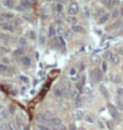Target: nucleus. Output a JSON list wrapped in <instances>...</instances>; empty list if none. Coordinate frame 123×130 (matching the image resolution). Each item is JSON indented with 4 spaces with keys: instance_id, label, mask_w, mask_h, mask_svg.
I'll list each match as a JSON object with an SVG mask.
<instances>
[{
    "instance_id": "25",
    "label": "nucleus",
    "mask_w": 123,
    "mask_h": 130,
    "mask_svg": "<svg viewBox=\"0 0 123 130\" xmlns=\"http://www.w3.org/2000/svg\"><path fill=\"white\" fill-rule=\"evenodd\" d=\"M3 4H4L6 8H9V9H12V8H14V4H12V1H11V0H4V1H3Z\"/></svg>"
},
{
    "instance_id": "34",
    "label": "nucleus",
    "mask_w": 123,
    "mask_h": 130,
    "mask_svg": "<svg viewBox=\"0 0 123 130\" xmlns=\"http://www.w3.org/2000/svg\"><path fill=\"white\" fill-rule=\"evenodd\" d=\"M19 43H20L21 46H27V40H26V39H22V37H21L20 40H19Z\"/></svg>"
},
{
    "instance_id": "51",
    "label": "nucleus",
    "mask_w": 123,
    "mask_h": 130,
    "mask_svg": "<svg viewBox=\"0 0 123 130\" xmlns=\"http://www.w3.org/2000/svg\"><path fill=\"white\" fill-rule=\"evenodd\" d=\"M117 4L118 5H123V0H117Z\"/></svg>"
},
{
    "instance_id": "50",
    "label": "nucleus",
    "mask_w": 123,
    "mask_h": 130,
    "mask_svg": "<svg viewBox=\"0 0 123 130\" xmlns=\"http://www.w3.org/2000/svg\"><path fill=\"white\" fill-rule=\"evenodd\" d=\"M119 30H121V31H123V20L121 21V25H119Z\"/></svg>"
},
{
    "instance_id": "17",
    "label": "nucleus",
    "mask_w": 123,
    "mask_h": 130,
    "mask_svg": "<svg viewBox=\"0 0 123 130\" xmlns=\"http://www.w3.org/2000/svg\"><path fill=\"white\" fill-rule=\"evenodd\" d=\"M85 120H86L87 123L94 124V123L96 121V118H95V115H94V114H87V115H85Z\"/></svg>"
},
{
    "instance_id": "2",
    "label": "nucleus",
    "mask_w": 123,
    "mask_h": 130,
    "mask_svg": "<svg viewBox=\"0 0 123 130\" xmlns=\"http://www.w3.org/2000/svg\"><path fill=\"white\" fill-rule=\"evenodd\" d=\"M90 76H91V79L95 83H99L102 79V71H100L99 68H94L91 71V73H90Z\"/></svg>"
},
{
    "instance_id": "14",
    "label": "nucleus",
    "mask_w": 123,
    "mask_h": 130,
    "mask_svg": "<svg viewBox=\"0 0 123 130\" xmlns=\"http://www.w3.org/2000/svg\"><path fill=\"white\" fill-rule=\"evenodd\" d=\"M111 63L112 64H119V62H121V58H119V56L118 55H112V57H111Z\"/></svg>"
},
{
    "instance_id": "31",
    "label": "nucleus",
    "mask_w": 123,
    "mask_h": 130,
    "mask_svg": "<svg viewBox=\"0 0 123 130\" xmlns=\"http://www.w3.org/2000/svg\"><path fill=\"white\" fill-rule=\"evenodd\" d=\"M68 22H70V24H73V25H74V24H76V19H75L73 15H70V16L68 18Z\"/></svg>"
},
{
    "instance_id": "53",
    "label": "nucleus",
    "mask_w": 123,
    "mask_h": 130,
    "mask_svg": "<svg viewBox=\"0 0 123 130\" xmlns=\"http://www.w3.org/2000/svg\"><path fill=\"white\" fill-rule=\"evenodd\" d=\"M119 11H121V14H123V6H122V9H121Z\"/></svg>"
},
{
    "instance_id": "41",
    "label": "nucleus",
    "mask_w": 123,
    "mask_h": 130,
    "mask_svg": "<svg viewBox=\"0 0 123 130\" xmlns=\"http://www.w3.org/2000/svg\"><path fill=\"white\" fill-rule=\"evenodd\" d=\"M101 70H102V72H106V71H107V64H106L105 62L101 64Z\"/></svg>"
},
{
    "instance_id": "47",
    "label": "nucleus",
    "mask_w": 123,
    "mask_h": 130,
    "mask_svg": "<svg viewBox=\"0 0 123 130\" xmlns=\"http://www.w3.org/2000/svg\"><path fill=\"white\" fill-rule=\"evenodd\" d=\"M117 92H118V94H119L121 97L123 95V89H122V88H118V89H117Z\"/></svg>"
},
{
    "instance_id": "40",
    "label": "nucleus",
    "mask_w": 123,
    "mask_h": 130,
    "mask_svg": "<svg viewBox=\"0 0 123 130\" xmlns=\"http://www.w3.org/2000/svg\"><path fill=\"white\" fill-rule=\"evenodd\" d=\"M10 58H9V57H3V63H5V64H8V63H9V62H10Z\"/></svg>"
},
{
    "instance_id": "46",
    "label": "nucleus",
    "mask_w": 123,
    "mask_h": 130,
    "mask_svg": "<svg viewBox=\"0 0 123 130\" xmlns=\"http://www.w3.org/2000/svg\"><path fill=\"white\" fill-rule=\"evenodd\" d=\"M20 79H21V80H23L25 83H28V79H27L26 77H22V76H21V77H20Z\"/></svg>"
},
{
    "instance_id": "15",
    "label": "nucleus",
    "mask_w": 123,
    "mask_h": 130,
    "mask_svg": "<svg viewBox=\"0 0 123 130\" xmlns=\"http://www.w3.org/2000/svg\"><path fill=\"white\" fill-rule=\"evenodd\" d=\"M91 62L94 66H99L100 63H101V60H100V57L99 56H96V55H94V56H91Z\"/></svg>"
},
{
    "instance_id": "6",
    "label": "nucleus",
    "mask_w": 123,
    "mask_h": 130,
    "mask_svg": "<svg viewBox=\"0 0 123 130\" xmlns=\"http://www.w3.org/2000/svg\"><path fill=\"white\" fill-rule=\"evenodd\" d=\"M51 125L53 126V129H54V128H60V126H63V123H61V120L59 119V118L53 117L51 120Z\"/></svg>"
},
{
    "instance_id": "42",
    "label": "nucleus",
    "mask_w": 123,
    "mask_h": 130,
    "mask_svg": "<svg viewBox=\"0 0 123 130\" xmlns=\"http://www.w3.org/2000/svg\"><path fill=\"white\" fill-rule=\"evenodd\" d=\"M0 52H3V53H8L9 50H8V48H5V47H0Z\"/></svg>"
},
{
    "instance_id": "1",
    "label": "nucleus",
    "mask_w": 123,
    "mask_h": 130,
    "mask_svg": "<svg viewBox=\"0 0 123 130\" xmlns=\"http://www.w3.org/2000/svg\"><path fill=\"white\" fill-rule=\"evenodd\" d=\"M36 119L37 121L40 123V124H51V115L47 113V114H44V113H40L37 117H36Z\"/></svg>"
},
{
    "instance_id": "5",
    "label": "nucleus",
    "mask_w": 123,
    "mask_h": 130,
    "mask_svg": "<svg viewBox=\"0 0 123 130\" xmlns=\"http://www.w3.org/2000/svg\"><path fill=\"white\" fill-rule=\"evenodd\" d=\"M68 94H69L70 99L73 100H78L80 98V90H78L76 88H70L68 90Z\"/></svg>"
},
{
    "instance_id": "52",
    "label": "nucleus",
    "mask_w": 123,
    "mask_h": 130,
    "mask_svg": "<svg viewBox=\"0 0 123 130\" xmlns=\"http://www.w3.org/2000/svg\"><path fill=\"white\" fill-rule=\"evenodd\" d=\"M108 128H110V129H113V125L111 123H108Z\"/></svg>"
},
{
    "instance_id": "19",
    "label": "nucleus",
    "mask_w": 123,
    "mask_h": 130,
    "mask_svg": "<svg viewBox=\"0 0 123 130\" xmlns=\"http://www.w3.org/2000/svg\"><path fill=\"white\" fill-rule=\"evenodd\" d=\"M21 61H22V66H25V67H28L31 64V60L27 57V56H23Z\"/></svg>"
},
{
    "instance_id": "21",
    "label": "nucleus",
    "mask_w": 123,
    "mask_h": 130,
    "mask_svg": "<svg viewBox=\"0 0 123 130\" xmlns=\"http://www.w3.org/2000/svg\"><path fill=\"white\" fill-rule=\"evenodd\" d=\"M85 94H90L92 92V86H90V84H85L84 86V90H82Z\"/></svg>"
},
{
    "instance_id": "32",
    "label": "nucleus",
    "mask_w": 123,
    "mask_h": 130,
    "mask_svg": "<svg viewBox=\"0 0 123 130\" xmlns=\"http://www.w3.org/2000/svg\"><path fill=\"white\" fill-rule=\"evenodd\" d=\"M3 19L11 20V19H14V15H12V14H5V15H3Z\"/></svg>"
},
{
    "instance_id": "38",
    "label": "nucleus",
    "mask_w": 123,
    "mask_h": 130,
    "mask_svg": "<svg viewBox=\"0 0 123 130\" xmlns=\"http://www.w3.org/2000/svg\"><path fill=\"white\" fill-rule=\"evenodd\" d=\"M116 4H117V0H110V1H108V6H110V8H111V6H114Z\"/></svg>"
},
{
    "instance_id": "13",
    "label": "nucleus",
    "mask_w": 123,
    "mask_h": 130,
    "mask_svg": "<svg viewBox=\"0 0 123 130\" xmlns=\"http://www.w3.org/2000/svg\"><path fill=\"white\" fill-rule=\"evenodd\" d=\"M60 87H63V88H64L65 90H69V89H70V82H69V79H67V78H61Z\"/></svg>"
},
{
    "instance_id": "43",
    "label": "nucleus",
    "mask_w": 123,
    "mask_h": 130,
    "mask_svg": "<svg viewBox=\"0 0 123 130\" xmlns=\"http://www.w3.org/2000/svg\"><path fill=\"white\" fill-rule=\"evenodd\" d=\"M69 130H78V129H76L75 124H70V125H69Z\"/></svg>"
},
{
    "instance_id": "35",
    "label": "nucleus",
    "mask_w": 123,
    "mask_h": 130,
    "mask_svg": "<svg viewBox=\"0 0 123 130\" xmlns=\"http://www.w3.org/2000/svg\"><path fill=\"white\" fill-rule=\"evenodd\" d=\"M15 110H16V105H15V104H10V105H9V111L14 114Z\"/></svg>"
},
{
    "instance_id": "49",
    "label": "nucleus",
    "mask_w": 123,
    "mask_h": 130,
    "mask_svg": "<svg viewBox=\"0 0 123 130\" xmlns=\"http://www.w3.org/2000/svg\"><path fill=\"white\" fill-rule=\"evenodd\" d=\"M79 70H80V71H84V70H85V64H80Z\"/></svg>"
},
{
    "instance_id": "18",
    "label": "nucleus",
    "mask_w": 123,
    "mask_h": 130,
    "mask_svg": "<svg viewBox=\"0 0 123 130\" xmlns=\"http://www.w3.org/2000/svg\"><path fill=\"white\" fill-rule=\"evenodd\" d=\"M72 31H74V32H82V31H84V29H82L80 25L74 24V25H72Z\"/></svg>"
},
{
    "instance_id": "11",
    "label": "nucleus",
    "mask_w": 123,
    "mask_h": 130,
    "mask_svg": "<svg viewBox=\"0 0 123 130\" xmlns=\"http://www.w3.org/2000/svg\"><path fill=\"white\" fill-rule=\"evenodd\" d=\"M9 114H10L9 110H0V121H5L9 119Z\"/></svg>"
},
{
    "instance_id": "29",
    "label": "nucleus",
    "mask_w": 123,
    "mask_h": 130,
    "mask_svg": "<svg viewBox=\"0 0 123 130\" xmlns=\"http://www.w3.org/2000/svg\"><path fill=\"white\" fill-rule=\"evenodd\" d=\"M100 90L102 92V94L105 95V98H108V93H107V89H106L103 86H100Z\"/></svg>"
},
{
    "instance_id": "39",
    "label": "nucleus",
    "mask_w": 123,
    "mask_h": 130,
    "mask_svg": "<svg viewBox=\"0 0 123 130\" xmlns=\"http://www.w3.org/2000/svg\"><path fill=\"white\" fill-rule=\"evenodd\" d=\"M40 42H41L42 45L46 42V37H44V35H40Z\"/></svg>"
},
{
    "instance_id": "20",
    "label": "nucleus",
    "mask_w": 123,
    "mask_h": 130,
    "mask_svg": "<svg viewBox=\"0 0 123 130\" xmlns=\"http://www.w3.org/2000/svg\"><path fill=\"white\" fill-rule=\"evenodd\" d=\"M108 18H110V15H108V14H102V15H101V18L99 19V22H100V24H105L106 21L108 20Z\"/></svg>"
},
{
    "instance_id": "36",
    "label": "nucleus",
    "mask_w": 123,
    "mask_h": 130,
    "mask_svg": "<svg viewBox=\"0 0 123 130\" xmlns=\"http://www.w3.org/2000/svg\"><path fill=\"white\" fill-rule=\"evenodd\" d=\"M113 53H111V52H106L105 55H103V57L106 58V60H111V57H112Z\"/></svg>"
},
{
    "instance_id": "33",
    "label": "nucleus",
    "mask_w": 123,
    "mask_h": 130,
    "mask_svg": "<svg viewBox=\"0 0 123 130\" xmlns=\"http://www.w3.org/2000/svg\"><path fill=\"white\" fill-rule=\"evenodd\" d=\"M55 10L58 12H63V4H57L55 5Z\"/></svg>"
},
{
    "instance_id": "28",
    "label": "nucleus",
    "mask_w": 123,
    "mask_h": 130,
    "mask_svg": "<svg viewBox=\"0 0 123 130\" xmlns=\"http://www.w3.org/2000/svg\"><path fill=\"white\" fill-rule=\"evenodd\" d=\"M119 14H121V11H119V10H117V9H114V10L112 11V14H111V16H112L113 19H117Z\"/></svg>"
},
{
    "instance_id": "45",
    "label": "nucleus",
    "mask_w": 123,
    "mask_h": 130,
    "mask_svg": "<svg viewBox=\"0 0 123 130\" xmlns=\"http://www.w3.org/2000/svg\"><path fill=\"white\" fill-rule=\"evenodd\" d=\"M60 108H63V109H68V104H67V103H63V104H60Z\"/></svg>"
},
{
    "instance_id": "22",
    "label": "nucleus",
    "mask_w": 123,
    "mask_h": 130,
    "mask_svg": "<svg viewBox=\"0 0 123 130\" xmlns=\"http://www.w3.org/2000/svg\"><path fill=\"white\" fill-rule=\"evenodd\" d=\"M9 71V66L5 64V63H1L0 64V73H6Z\"/></svg>"
},
{
    "instance_id": "37",
    "label": "nucleus",
    "mask_w": 123,
    "mask_h": 130,
    "mask_svg": "<svg viewBox=\"0 0 123 130\" xmlns=\"http://www.w3.org/2000/svg\"><path fill=\"white\" fill-rule=\"evenodd\" d=\"M28 37L32 39V40H35V39H36V32H35V31H30V32H28Z\"/></svg>"
},
{
    "instance_id": "4",
    "label": "nucleus",
    "mask_w": 123,
    "mask_h": 130,
    "mask_svg": "<svg viewBox=\"0 0 123 130\" xmlns=\"http://www.w3.org/2000/svg\"><path fill=\"white\" fill-rule=\"evenodd\" d=\"M68 12H69V15H73V16L76 15L79 12V5H78V3H75V1L70 3V5L68 8Z\"/></svg>"
},
{
    "instance_id": "9",
    "label": "nucleus",
    "mask_w": 123,
    "mask_h": 130,
    "mask_svg": "<svg viewBox=\"0 0 123 130\" xmlns=\"http://www.w3.org/2000/svg\"><path fill=\"white\" fill-rule=\"evenodd\" d=\"M31 5H32V3H31V0H21L20 1V10H23V9H30Z\"/></svg>"
},
{
    "instance_id": "48",
    "label": "nucleus",
    "mask_w": 123,
    "mask_h": 130,
    "mask_svg": "<svg viewBox=\"0 0 123 130\" xmlns=\"http://www.w3.org/2000/svg\"><path fill=\"white\" fill-rule=\"evenodd\" d=\"M101 1H102V4H103V5L108 6V1H110V0H101Z\"/></svg>"
},
{
    "instance_id": "23",
    "label": "nucleus",
    "mask_w": 123,
    "mask_h": 130,
    "mask_svg": "<svg viewBox=\"0 0 123 130\" xmlns=\"http://www.w3.org/2000/svg\"><path fill=\"white\" fill-rule=\"evenodd\" d=\"M3 27H4V29H6V30H9V31H14V30H15L14 24H9V22H8V24H4V25H3Z\"/></svg>"
},
{
    "instance_id": "12",
    "label": "nucleus",
    "mask_w": 123,
    "mask_h": 130,
    "mask_svg": "<svg viewBox=\"0 0 123 130\" xmlns=\"http://www.w3.org/2000/svg\"><path fill=\"white\" fill-rule=\"evenodd\" d=\"M55 35H57V27H55V25H51L48 29V37L53 39Z\"/></svg>"
},
{
    "instance_id": "10",
    "label": "nucleus",
    "mask_w": 123,
    "mask_h": 130,
    "mask_svg": "<svg viewBox=\"0 0 123 130\" xmlns=\"http://www.w3.org/2000/svg\"><path fill=\"white\" fill-rule=\"evenodd\" d=\"M108 110H110L111 115H112L114 119H116V120L118 119V113H117V109H116V107H114V105H112V104H108Z\"/></svg>"
},
{
    "instance_id": "16",
    "label": "nucleus",
    "mask_w": 123,
    "mask_h": 130,
    "mask_svg": "<svg viewBox=\"0 0 123 130\" xmlns=\"http://www.w3.org/2000/svg\"><path fill=\"white\" fill-rule=\"evenodd\" d=\"M6 126H8V130H19V126L16 125L15 121H9Z\"/></svg>"
},
{
    "instance_id": "27",
    "label": "nucleus",
    "mask_w": 123,
    "mask_h": 130,
    "mask_svg": "<svg viewBox=\"0 0 123 130\" xmlns=\"http://www.w3.org/2000/svg\"><path fill=\"white\" fill-rule=\"evenodd\" d=\"M111 80H112V82H116V83H119V82H121V78H119L117 74H112V76H111Z\"/></svg>"
},
{
    "instance_id": "8",
    "label": "nucleus",
    "mask_w": 123,
    "mask_h": 130,
    "mask_svg": "<svg viewBox=\"0 0 123 130\" xmlns=\"http://www.w3.org/2000/svg\"><path fill=\"white\" fill-rule=\"evenodd\" d=\"M69 76H70V79L72 80H78L79 79V73H78V68L73 67L69 71Z\"/></svg>"
},
{
    "instance_id": "3",
    "label": "nucleus",
    "mask_w": 123,
    "mask_h": 130,
    "mask_svg": "<svg viewBox=\"0 0 123 130\" xmlns=\"http://www.w3.org/2000/svg\"><path fill=\"white\" fill-rule=\"evenodd\" d=\"M72 117L75 120H81L85 118V114H84V110L80 109V108H76L75 110H73L72 113Z\"/></svg>"
},
{
    "instance_id": "44",
    "label": "nucleus",
    "mask_w": 123,
    "mask_h": 130,
    "mask_svg": "<svg viewBox=\"0 0 123 130\" xmlns=\"http://www.w3.org/2000/svg\"><path fill=\"white\" fill-rule=\"evenodd\" d=\"M97 124H99V128H100V129H105V125H103L102 121H99Z\"/></svg>"
},
{
    "instance_id": "54",
    "label": "nucleus",
    "mask_w": 123,
    "mask_h": 130,
    "mask_svg": "<svg viewBox=\"0 0 123 130\" xmlns=\"http://www.w3.org/2000/svg\"><path fill=\"white\" fill-rule=\"evenodd\" d=\"M47 1H53V0H47Z\"/></svg>"
},
{
    "instance_id": "30",
    "label": "nucleus",
    "mask_w": 123,
    "mask_h": 130,
    "mask_svg": "<svg viewBox=\"0 0 123 130\" xmlns=\"http://www.w3.org/2000/svg\"><path fill=\"white\" fill-rule=\"evenodd\" d=\"M23 55V50L22 48H19V50L14 51V56H22Z\"/></svg>"
},
{
    "instance_id": "26",
    "label": "nucleus",
    "mask_w": 123,
    "mask_h": 130,
    "mask_svg": "<svg viewBox=\"0 0 123 130\" xmlns=\"http://www.w3.org/2000/svg\"><path fill=\"white\" fill-rule=\"evenodd\" d=\"M72 35H73L72 31H65L63 36H64V39H65V40H70V39H72Z\"/></svg>"
},
{
    "instance_id": "7",
    "label": "nucleus",
    "mask_w": 123,
    "mask_h": 130,
    "mask_svg": "<svg viewBox=\"0 0 123 130\" xmlns=\"http://www.w3.org/2000/svg\"><path fill=\"white\" fill-rule=\"evenodd\" d=\"M65 93H67V90L64 89L63 87H57V88L54 89V95H55L57 98H63Z\"/></svg>"
},
{
    "instance_id": "55",
    "label": "nucleus",
    "mask_w": 123,
    "mask_h": 130,
    "mask_svg": "<svg viewBox=\"0 0 123 130\" xmlns=\"http://www.w3.org/2000/svg\"><path fill=\"white\" fill-rule=\"evenodd\" d=\"M0 110H1V105H0Z\"/></svg>"
},
{
    "instance_id": "24",
    "label": "nucleus",
    "mask_w": 123,
    "mask_h": 130,
    "mask_svg": "<svg viewBox=\"0 0 123 130\" xmlns=\"http://www.w3.org/2000/svg\"><path fill=\"white\" fill-rule=\"evenodd\" d=\"M55 27H57V35H60V36H63V35H64V32H65L64 27H63L61 25H58V26H55Z\"/></svg>"
}]
</instances>
